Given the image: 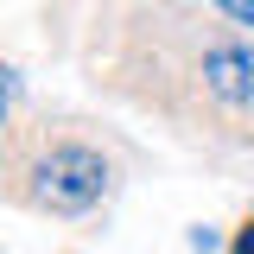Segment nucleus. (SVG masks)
Returning <instances> with one entry per match:
<instances>
[{
  "mask_svg": "<svg viewBox=\"0 0 254 254\" xmlns=\"http://www.w3.org/2000/svg\"><path fill=\"white\" fill-rule=\"evenodd\" d=\"M108 159L95 146H51L38 153V165L26 172V197L38 210H58V216H76V210H95L108 197Z\"/></svg>",
  "mask_w": 254,
  "mask_h": 254,
  "instance_id": "obj_1",
  "label": "nucleus"
},
{
  "mask_svg": "<svg viewBox=\"0 0 254 254\" xmlns=\"http://www.w3.org/2000/svg\"><path fill=\"white\" fill-rule=\"evenodd\" d=\"M203 89L229 102V108H248L254 102V45H216L203 51Z\"/></svg>",
  "mask_w": 254,
  "mask_h": 254,
  "instance_id": "obj_2",
  "label": "nucleus"
},
{
  "mask_svg": "<svg viewBox=\"0 0 254 254\" xmlns=\"http://www.w3.org/2000/svg\"><path fill=\"white\" fill-rule=\"evenodd\" d=\"M235 254H254V222H242V235H235Z\"/></svg>",
  "mask_w": 254,
  "mask_h": 254,
  "instance_id": "obj_4",
  "label": "nucleus"
},
{
  "mask_svg": "<svg viewBox=\"0 0 254 254\" xmlns=\"http://www.w3.org/2000/svg\"><path fill=\"white\" fill-rule=\"evenodd\" d=\"M229 19H242V26H254V0H216Z\"/></svg>",
  "mask_w": 254,
  "mask_h": 254,
  "instance_id": "obj_3",
  "label": "nucleus"
}]
</instances>
